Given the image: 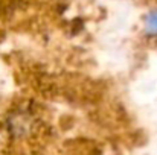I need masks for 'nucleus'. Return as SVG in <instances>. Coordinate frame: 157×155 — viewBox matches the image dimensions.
<instances>
[{"label": "nucleus", "instance_id": "obj_1", "mask_svg": "<svg viewBox=\"0 0 157 155\" xmlns=\"http://www.w3.org/2000/svg\"><path fill=\"white\" fill-rule=\"evenodd\" d=\"M147 29L153 34H157V12L150 14V17L147 20Z\"/></svg>", "mask_w": 157, "mask_h": 155}]
</instances>
